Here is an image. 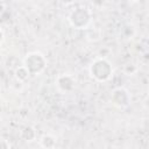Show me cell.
<instances>
[{"label":"cell","mask_w":149,"mask_h":149,"mask_svg":"<svg viewBox=\"0 0 149 149\" xmlns=\"http://www.w3.org/2000/svg\"><path fill=\"white\" fill-rule=\"evenodd\" d=\"M90 73L94 79L99 81L108 80L113 73L112 65L106 58H97L90 65Z\"/></svg>","instance_id":"6da1fadb"},{"label":"cell","mask_w":149,"mask_h":149,"mask_svg":"<svg viewBox=\"0 0 149 149\" xmlns=\"http://www.w3.org/2000/svg\"><path fill=\"white\" fill-rule=\"evenodd\" d=\"M45 65H47L45 57L37 51L29 52L23 59V66L28 70L29 74H33V76H36L40 72H42Z\"/></svg>","instance_id":"7a4b0ae2"},{"label":"cell","mask_w":149,"mask_h":149,"mask_svg":"<svg viewBox=\"0 0 149 149\" xmlns=\"http://www.w3.org/2000/svg\"><path fill=\"white\" fill-rule=\"evenodd\" d=\"M92 15L87 8H77L69 15V22L77 29H85L91 22Z\"/></svg>","instance_id":"3957f363"},{"label":"cell","mask_w":149,"mask_h":149,"mask_svg":"<svg viewBox=\"0 0 149 149\" xmlns=\"http://www.w3.org/2000/svg\"><path fill=\"white\" fill-rule=\"evenodd\" d=\"M111 101H112V104L114 106H116L119 108L127 107L129 105V102H130V94L126 88L118 87L112 92Z\"/></svg>","instance_id":"277c9868"},{"label":"cell","mask_w":149,"mask_h":149,"mask_svg":"<svg viewBox=\"0 0 149 149\" xmlns=\"http://www.w3.org/2000/svg\"><path fill=\"white\" fill-rule=\"evenodd\" d=\"M73 84H74V80L69 74H63V76H59L57 78V86L59 87V90H62L64 92H68V91L72 90L73 86H74Z\"/></svg>","instance_id":"5b68a950"},{"label":"cell","mask_w":149,"mask_h":149,"mask_svg":"<svg viewBox=\"0 0 149 149\" xmlns=\"http://www.w3.org/2000/svg\"><path fill=\"white\" fill-rule=\"evenodd\" d=\"M50 141H56V139H55L54 136H51V135L47 134V135H43V136L41 137L40 143H41V146H42V147H45V148H52V147H51V144L49 143Z\"/></svg>","instance_id":"8992f818"},{"label":"cell","mask_w":149,"mask_h":149,"mask_svg":"<svg viewBox=\"0 0 149 149\" xmlns=\"http://www.w3.org/2000/svg\"><path fill=\"white\" fill-rule=\"evenodd\" d=\"M74 0H61V2L62 3H64V5H70V3H72Z\"/></svg>","instance_id":"52a82bcc"},{"label":"cell","mask_w":149,"mask_h":149,"mask_svg":"<svg viewBox=\"0 0 149 149\" xmlns=\"http://www.w3.org/2000/svg\"><path fill=\"white\" fill-rule=\"evenodd\" d=\"M2 41H3V31H2V29H1V27H0V44H1Z\"/></svg>","instance_id":"ba28073f"}]
</instances>
